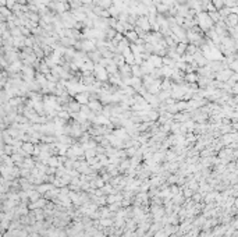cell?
<instances>
[{
    "label": "cell",
    "mask_w": 238,
    "mask_h": 237,
    "mask_svg": "<svg viewBox=\"0 0 238 237\" xmlns=\"http://www.w3.org/2000/svg\"><path fill=\"white\" fill-rule=\"evenodd\" d=\"M94 75H95V78H96L98 81H103V82H106L107 81V78H109V74H107V71H106V68L105 67H102L100 64H95L94 66Z\"/></svg>",
    "instance_id": "obj_1"
},
{
    "label": "cell",
    "mask_w": 238,
    "mask_h": 237,
    "mask_svg": "<svg viewBox=\"0 0 238 237\" xmlns=\"http://www.w3.org/2000/svg\"><path fill=\"white\" fill-rule=\"evenodd\" d=\"M75 100H77L80 105H87L88 102H89V92H87V91H84V92H78L75 93Z\"/></svg>",
    "instance_id": "obj_2"
},
{
    "label": "cell",
    "mask_w": 238,
    "mask_h": 237,
    "mask_svg": "<svg viewBox=\"0 0 238 237\" xmlns=\"http://www.w3.org/2000/svg\"><path fill=\"white\" fill-rule=\"evenodd\" d=\"M148 61L155 68H160L162 66H163V63H162V57L158 56V55H151L149 59H148Z\"/></svg>",
    "instance_id": "obj_3"
},
{
    "label": "cell",
    "mask_w": 238,
    "mask_h": 237,
    "mask_svg": "<svg viewBox=\"0 0 238 237\" xmlns=\"http://www.w3.org/2000/svg\"><path fill=\"white\" fill-rule=\"evenodd\" d=\"M196 80H198V74H196V73H188V74L184 75V82L195 84Z\"/></svg>",
    "instance_id": "obj_4"
},
{
    "label": "cell",
    "mask_w": 238,
    "mask_h": 237,
    "mask_svg": "<svg viewBox=\"0 0 238 237\" xmlns=\"http://www.w3.org/2000/svg\"><path fill=\"white\" fill-rule=\"evenodd\" d=\"M49 165L50 166H60V163H59V160H57V158H49Z\"/></svg>",
    "instance_id": "obj_5"
}]
</instances>
